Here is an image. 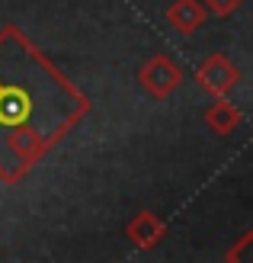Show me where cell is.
<instances>
[{"instance_id":"cell-5","label":"cell","mask_w":253,"mask_h":263,"mask_svg":"<svg viewBox=\"0 0 253 263\" xmlns=\"http://www.w3.org/2000/svg\"><path fill=\"white\" fill-rule=\"evenodd\" d=\"M164 20L177 29L180 35H192L205 26L208 20V10L202 0H173V4L164 10Z\"/></svg>"},{"instance_id":"cell-1","label":"cell","mask_w":253,"mask_h":263,"mask_svg":"<svg viewBox=\"0 0 253 263\" xmlns=\"http://www.w3.org/2000/svg\"><path fill=\"white\" fill-rule=\"evenodd\" d=\"M93 109L20 26L0 29V180L20 183Z\"/></svg>"},{"instance_id":"cell-6","label":"cell","mask_w":253,"mask_h":263,"mask_svg":"<svg viewBox=\"0 0 253 263\" xmlns=\"http://www.w3.org/2000/svg\"><path fill=\"white\" fill-rule=\"evenodd\" d=\"M202 119H205L208 132H215V135L228 138L231 132L244 122V112H241V106H234V103H231L228 97H215V100H211L208 106H205Z\"/></svg>"},{"instance_id":"cell-4","label":"cell","mask_w":253,"mask_h":263,"mask_svg":"<svg viewBox=\"0 0 253 263\" xmlns=\"http://www.w3.org/2000/svg\"><path fill=\"white\" fill-rule=\"evenodd\" d=\"M125 238L135 244L138 251H154V247L167 238V221L157 212H151V209H141L125 225Z\"/></svg>"},{"instance_id":"cell-8","label":"cell","mask_w":253,"mask_h":263,"mask_svg":"<svg viewBox=\"0 0 253 263\" xmlns=\"http://www.w3.org/2000/svg\"><path fill=\"white\" fill-rule=\"evenodd\" d=\"M205 4V10L211 13V16H218V20H228V16H234L237 10H241V4L244 0H202Z\"/></svg>"},{"instance_id":"cell-7","label":"cell","mask_w":253,"mask_h":263,"mask_svg":"<svg viewBox=\"0 0 253 263\" xmlns=\"http://www.w3.org/2000/svg\"><path fill=\"white\" fill-rule=\"evenodd\" d=\"M224 260L228 263H253V228L244 231L241 238L231 244V251L224 254Z\"/></svg>"},{"instance_id":"cell-2","label":"cell","mask_w":253,"mask_h":263,"mask_svg":"<svg viewBox=\"0 0 253 263\" xmlns=\"http://www.w3.org/2000/svg\"><path fill=\"white\" fill-rule=\"evenodd\" d=\"M138 87L151 100H167L183 87V68L170 55H164V51L161 55H151L138 68Z\"/></svg>"},{"instance_id":"cell-3","label":"cell","mask_w":253,"mask_h":263,"mask_svg":"<svg viewBox=\"0 0 253 263\" xmlns=\"http://www.w3.org/2000/svg\"><path fill=\"white\" fill-rule=\"evenodd\" d=\"M196 84L205 90L208 97H228L231 90L241 84V68L221 51L205 55V61L196 68Z\"/></svg>"}]
</instances>
